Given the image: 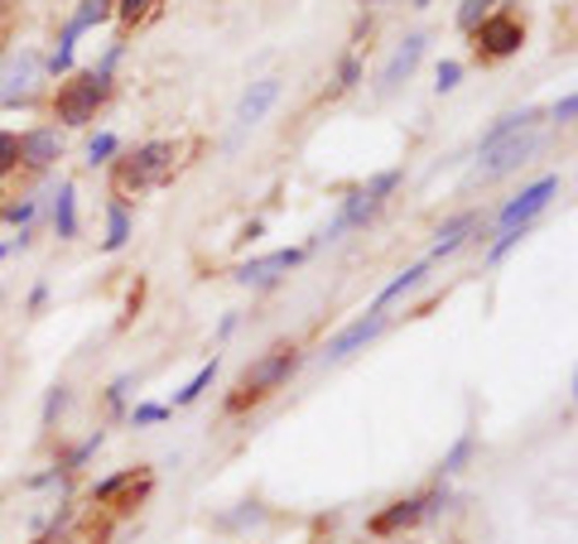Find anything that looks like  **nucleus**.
I'll list each match as a JSON object with an SVG mask.
<instances>
[{
    "instance_id": "f257e3e1",
    "label": "nucleus",
    "mask_w": 578,
    "mask_h": 544,
    "mask_svg": "<svg viewBox=\"0 0 578 544\" xmlns=\"http://www.w3.org/2000/svg\"><path fill=\"white\" fill-rule=\"evenodd\" d=\"M299 371V347H289V343H280V347H270L265 357H256L246 371H241V381H236V391L227 395V409L232 415H241V409H251V405H261L265 395H275L280 385L289 381Z\"/></svg>"
},
{
    "instance_id": "f03ea898",
    "label": "nucleus",
    "mask_w": 578,
    "mask_h": 544,
    "mask_svg": "<svg viewBox=\"0 0 578 544\" xmlns=\"http://www.w3.org/2000/svg\"><path fill=\"white\" fill-rule=\"evenodd\" d=\"M174 160H178L174 140H150V144H140L136 154H126V160L116 164L112 184H116L120 198H130V193H144V188L164 184V178L174 174Z\"/></svg>"
},
{
    "instance_id": "7ed1b4c3",
    "label": "nucleus",
    "mask_w": 578,
    "mask_h": 544,
    "mask_svg": "<svg viewBox=\"0 0 578 544\" xmlns=\"http://www.w3.org/2000/svg\"><path fill=\"white\" fill-rule=\"evenodd\" d=\"M395 188H401V169H385V174H377V178H371V184H361V188L352 193V198H347L343 208H337V217H333V222L319 232V241H337L343 232H352V227H367L371 217L381 212V202L391 198Z\"/></svg>"
},
{
    "instance_id": "20e7f679",
    "label": "nucleus",
    "mask_w": 578,
    "mask_h": 544,
    "mask_svg": "<svg viewBox=\"0 0 578 544\" xmlns=\"http://www.w3.org/2000/svg\"><path fill=\"white\" fill-rule=\"evenodd\" d=\"M106 96H112V78H102V72H78V78H68L63 88H58L54 116L63 120V126H88Z\"/></svg>"
},
{
    "instance_id": "39448f33",
    "label": "nucleus",
    "mask_w": 578,
    "mask_h": 544,
    "mask_svg": "<svg viewBox=\"0 0 578 544\" xmlns=\"http://www.w3.org/2000/svg\"><path fill=\"white\" fill-rule=\"evenodd\" d=\"M443 506H449V491H425V497H401V501H391L385 511H377L367 521V530L377 540H391V535H401V530H415L419 521H429V516H439Z\"/></svg>"
},
{
    "instance_id": "423d86ee",
    "label": "nucleus",
    "mask_w": 578,
    "mask_h": 544,
    "mask_svg": "<svg viewBox=\"0 0 578 544\" xmlns=\"http://www.w3.org/2000/svg\"><path fill=\"white\" fill-rule=\"evenodd\" d=\"M554 198H559V174H545V178H535L530 188L511 193V198L501 202V212H497V232H521V227L535 222Z\"/></svg>"
},
{
    "instance_id": "0eeeda50",
    "label": "nucleus",
    "mask_w": 578,
    "mask_h": 544,
    "mask_svg": "<svg viewBox=\"0 0 578 544\" xmlns=\"http://www.w3.org/2000/svg\"><path fill=\"white\" fill-rule=\"evenodd\" d=\"M39 82H44V58L34 54V48H20V54H10L5 68H0V106L34 102Z\"/></svg>"
},
{
    "instance_id": "6e6552de",
    "label": "nucleus",
    "mask_w": 578,
    "mask_h": 544,
    "mask_svg": "<svg viewBox=\"0 0 578 544\" xmlns=\"http://www.w3.org/2000/svg\"><path fill=\"white\" fill-rule=\"evenodd\" d=\"M540 150V130H525V136H511V140H497L487 150H477V184H492V178H506L516 174L521 164H530V154Z\"/></svg>"
},
{
    "instance_id": "1a4fd4ad",
    "label": "nucleus",
    "mask_w": 578,
    "mask_h": 544,
    "mask_svg": "<svg viewBox=\"0 0 578 544\" xmlns=\"http://www.w3.org/2000/svg\"><path fill=\"white\" fill-rule=\"evenodd\" d=\"M473 39H477L482 58H511V54H521V44H525V24L516 15H487L473 30Z\"/></svg>"
},
{
    "instance_id": "9d476101",
    "label": "nucleus",
    "mask_w": 578,
    "mask_h": 544,
    "mask_svg": "<svg viewBox=\"0 0 578 544\" xmlns=\"http://www.w3.org/2000/svg\"><path fill=\"white\" fill-rule=\"evenodd\" d=\"M144 491H150V473H144V467H126V473H112V477L92 482L88 501L92 506H120V511H130Z\"/></svg>"
},
{
    "instance_id": "9b49d317",
    "label": "nucleus",
    "mask_w": 578,
    "mask_h": 544,
    "mask_svg": "<svg viewBox=\"0 0 578 544\" xmlns=\"http://www.w3.org/2000/svg\"><path fill=\"white\" fill-rule=\"evenodd\" d=\"M304 261V246H285V251H270V256H256L246 265H236V285L246 289H270L275 280H285L294 265Z\"/></svg>"
},
{
    "instance_id": "f8f14e48",
    "label": "nucleus",
    "mask_w": 578,
    "mask_h": 544,
    "mask_svg": "<svg viewBox=\"0 0 578 544\" xmlns=\"http://www.w3.org/2000/svg\"><path fill=\"white\" fill-rule=\"evenodd\" d=\"M381 328H385V313H371L367 309V319H352L343 333L328 337V347H323V361H347L352 352H361L371 337H381Z\"/></svg>"
},
{
    "instance_id": "ddd939ff",
    "label": "nucleus",
    "mask_w": 578,
    "mask_h": 544,
    "mask_svg": "<svg viewBox=\"0 0 578 544\" xmlns=\"http://www.w3.org/2000/svg\"><path fill=\"white\" fill-rule=\"evenodd\" d=\"M58 160H63V136L48 126H34L20 136V164L34 169V174H44V169H54Z\"/></svg>"
},
{
    "instance_id": "4468645a",
    "label": "nucleus",
    "mask_w": 578,
    "mask_h": 544,
    "mask_svg": "<svg viewBox=\"0 0 578 544\" xmlns=\"http://www.w3.org/2000/svg\"><path fill=\"white\" fill-rule=\"evenodd\" d=\"M280 102V78H256L236 102V130H251L270 116V106Z\"/></svg>"
},
{
    "instance_id": "2eb2a0df",
    "label": "nucleus",
    "mask_w": 578,
    "mask_h": 544,
    "mask_svg": "<svg viewBox=\"0 0 578 544\" xmlns=\"http://www.w3.org/2000/svg\"><path fill=\"white\" fill-rule=\"evenodd\" d=\"M425 48H429V39H425V34H405V44L395 48V54H391V63L381 68V82H377V88H381V92H395V88H401V82L409 78V72L419 68V58H425Z\"/></svg>"
},
{
    "instance_id": "dca6fc26",
    "label": "nucleus",
    "mask_w": 578,
    "mask_h": 544,
    "mask_svg": "<svg viewBox=\"0 0 578 544\" xmlns=\"http://www.w3.org/2000/svg\"><path fill=\"white\" fill-rule=\"evenodd\" d=\"M525 130H540V112H535V106H521V112L497 116L487 130H482L477 150H487V144H497V140H511V136H525Z\"/></svg>"
},
{
    "instance_id": "f3484780",
    "label": "nucleus",
    "mask_w": 578,
    "mask_h": 544,
    "mask_svg": "<svg viewBox=\"0 0 578 544\" xmlns=\"http://www.w3.org/2000/svg\"><path fill=\"white\" fill-rule=\"evenodd\" d=\"M477 232V212H458L449 217V222L439 227V241H434V251H429V261H443V256H453L458 246H463L467 236Z\"/></svg>"
},
{
    "instance_id": "a211bd4d",
    "label": "nucleus",
    "mask_w": 578,
    "mask_h": 544,
    "mask_svg": "<svg viewBox=\"0 0 578 544\" xmlns=\"http://www.w3.org/2000/svg\"><path fill=\"white\" fill-rule=\"evenodd\" d=\"M425 275H429V261H419V265H409V270H401V275H395V280H391V285H385L381 294H377V304H371V313H385V309L395 304V299H401V294H409V289H415L419 280H425Z\"/></svg>"
},
{
    "instance_id": "6ab92c4d",
    "label": "nucleus",
    "mask_w": 578,
    "mask_h": 544,
    "mask_svg": "<svg viewBox=\"0 0 578 544\" xmlns=\"http://www.w3.org/2000/svg\"><path fill=\"white\" fill-rule=\"evenodd\" d=\"M54 232L72 241L78 236V188L72 184H58V198H54Z\"/></svg>"
},
{
    "instance_id": "aec40b11",
    "label": "nucleus",
    "mask_w": 578,
    "mask_h": 544,
    "mask_svg": "<svg viewBox=\"0 0 578 544\" xmlns=\"http://www.w3.org/2000/svg\"><path fill=\"white\" fill-rule=\"evenodd\" d=\"M130 241V208L126 202H112L106 208V236H102V251H120Z\"/></svg>"
},
{
    "instance_id": "412c9836",
    "label": "nucleus",
    "mask_w": 578,
    "mask_h": 544,
    "mask_svg": "<svg viewBox=\"0 0 578 544\" xmlns=\"http://www.w3.org/2000/svg\"><path fill=\"white\" fill-rule=\"evenodd\" d=\"M212 381H217V357H212V361H203V367L184 381V391L174 395V405H198V401H203V391H208Z\"/></svg>"
},
{
    "instance_id": "4be33fe9",
    "label": "nucleus",
    "mask_w": 578,
    "mask_h": 544,
    "mask_svg": "<svg viewBox=\"0 0 578 544\" xmlns=\"http://www.w3.org/2000/svg\"><path fill=\"white\" fill-rule=\"evenodd\" d=\"M473 449H477V433L473 429H463L458 433V443L449 453H443V463H439V477H453V473H463L467 467V458H473Z\"/></svg>"
},
{
    "instance_id": "5701e85b",
    "label": "nucleus",
    "mask_w": 578,
    "mask_h": 544,
    "mask_svg": "<svg viewBox=\"0 0 578 544\" xmlns=\"http://www.w3.org/2000/svg\"><path fill=\"white\" fill-rule=\"evenodd\" d=\"M102 443H106V433H102V429H96V433H88V439H82L78 449H72V453L63 458V463H58V467H63V477H72V473H78V467H88V463H92V453L102 449Z\"/></svg>"
},
{
    "instance_id": "b1692460",
    "label": "nucleus",
    "mask_w": 578,
    "mask_h": 544,
    "mask_svg": "<svg viewBox=\"0 0 578 544\" xmlns=\"http://www.w3.org/2000/svg\"><path fill=\"white\" fill-rule=\"evenodd\" d=\"M120 150V144H116V136H112V130H102V136H92L88 140V164L96 169V164H112V154Z\"/></svg>"
},
{
    "instance_id": "393cba45",
    "label": "nucleus",
    "mask_w": 578,
    "mask_h": 544,
    "mask_svg": "<svg viewBox=\"0 0 578 544\" xmlns=\"http://www.w3.org/2000/svg\"><path fill=\"white\" fill-rule=\"evenodd\" d=\"M487 10H492V0H463V5H458V30L473 34L477 24L487 20Z\"/></svg>"
},
{
    "instance_id": "a878e982",
    "label": "nucleus",
    "mask_w": 578,
    "mask_h": 544,
    "mask_svg": "<svg viewBox=\"0 0 578 544\" xmlns=\"http://www.w3.org/2000/svg\"><path fill=\"white\" fill-rule=\"evenodd\" d=\"M63 409H68V385L58 381L54 391H48V401H44V415H39V425H44V429H54V419L63 415Z\"/></svg>"
},
{
    "instance_id": "bb28decb",
    "label": "nucleus",
    "mask_w": 578,
    "mask_h": 544,
    "mask_svg": "<svg viewBox=\"0 0 578 544\" xmlns=\"http://www.w3.org/2000/svg\"><path fill=\"white\" fill-rule=\"evenodd\" d=\"M15 169H20V136L0 130V174H15Z\"/></svg>"
},
{
    "instance_id": "cd10ccee",
    "label": "nucleus",
    "mask_w": 578,
    "mask_h": 544,
    "mask_svg": "<svg viewBox=\"0 0 578 544\" xmlns=\"http://www.w3.org/2000/svg\"><path fill=\"white\" fill-rule=\"evenodd\" d=\"M34 212H39V202H34V198H20V202H5V208H0V217H5V222H15L20 232L34 222Z\"/></svg>"
},
{
    "instance_id": "c85d7f7f",
    "label": "nucleus",
    "mask_w": 578,
    "mask_h": 544,
    "mask_svg": "<svg viewBox=\"0 0 578 544\" xmlns=\"http://www.w3.org/2000/svg\"><path fill=\"white\" fill-rule=\"evenodd\" d=\"M164 419H169V405H150V401H144V405H136V409H130V425H136V429L164 425Z\"/></svg>"
},
{
    "instance_id": "c756f323",
    "label": "nucleus",
    "mask_w": 578,
    "mask_h": 544,
    "mask_svg": "<svg viewBox=\"0 0 578 544\" xmlns=\"http://www.w3.org/2000/svg\"><path fill=\"white\" fill-rule=\"evenodd\" d=\"M525 232H530V227H521V232H497V246L487 251V261H492V265H497V261H506V256H511V251L525 241Z\"/></svg>"
},
{
    "instance_id": "7c9ffc66",
    "label": "nucleus",
    "mask_w": 578,
    "mask_h": 544,
    "mask_svg": "<svg viewBox=\"0 0 578 544\" xmlns=\"http://www.w3.org/2000/svg\"><path fill=\"white\" fill-rule=\"evenodd\" d=\"M357 82H361V58L347 54L343 63H337V92H352Z\"/></svg>"
},
{
    "instance_id": "2f4dec72",
    "label": "nucleus",
    "mask_w": 578,
    "mask_h": 544,
    "mask_svg": "<svg viewBox=\"0 0 578 544\" xmlns=\"http://www.w3.org/2000/svg\"><path fill=\"white\" fill-rule=\"evenodd\" d=\"M458 82H463V63H439V72H434V88H439V92H453Z\"/></svg>"
},
{
    "instance_id": "473e14b6",
    "label": "nucleus",
    "mask_w": 578,
    "mask_h": 544,
    "mask_svg": "<svg viewBox=\"0 0 578 544\" xmlns=\"http://www.w3.org/2000/svg\"><path fill=\"white\" fill-rule=\"evenodd\" d=\"M550 116H554V120H559V126H569V120L578 116V96H574V92H564V96H559V102H554V112H550Z\"/></svg>"
},
{
    "instance_id": "72a5a7b5",
    "label": "nucleus",
    "mask_w": 578,
    "mask_h": 544,
    "mask_svg": "<svg viewBox=\"0 0 578 544\" xmlns=\"http://www.w3.org/2000/svg\"><path fill=\"white\" fill-rule=\"evenodd\" d=\"M126 395H130V377H116L112 385H106V405L112 409H126Z\"/></svg>"
},
{
    "instance_id": "f704fd0d",
    "label": "nucleus",
    "mask_w": 578,
    "mask_h": 544,
    "mask_svg": "<svg viewBox=\"0 0 578 544\" xmlns=\"http://www.w3.org/2000/svg\"><path fill=\"white\" fill-rule=\"evenodd\" d=\"M144 10H150V0H116V15H120V20H130V24H136V20L144 15Z\"/></svg>"
},
{
    "instance_id": "c9c22d12",
    "label": "nucleus",
    "mask_w": 578,
    "mask_h": 544,
    "mask_svg": "<svg viewBox=\"0 0 578 544\" xmlns=\"http://www.w3.org/2000/svg\"><path fill=\"white\" fill-rule=\"evenodd\" d=\"M63 521H68V511L58 516V521H54V530H48V535H39L34 544H82V540H68V535H63Z\"/></svg>"
},
{
    "instance_id": "e433bc0d",
    "label": "nucleus",
    "mask_w": 578,
    "mask_h": 544,
    "mask_svg": "<svg viewBox=\"0 0 578 544\" xmlns=\"http://www.w3.org/2000/svg\"><path fill=\"white\" fill-rule=\"evenodd\" d=\"M44 304H48V285H34V289H30V309L39 313Z\"/></svg>"
},
{
    "instance_id": "4c0bfd02",
    "label": "nucleus",
    "mask_w": 578,
    "mask_h": 544,
    "mask_svg": "<svg viewBox=\"0 0 578 544\" xmlns=\"http://www.w3.org/2000/svg\"><path fill=\"white\" fill-rule=\"evenodd\" d=\"M232 328H236V313H227V319L217 323V337H232Z\"/></svg>"
},
{
    "instance_id": "58836bf2",
    "label": "nucleus",
    "mask_w": 578,
    "mask_h": 544,
    "mask_svg": "<svg viewBox=\"0 0 578 544\" xmlns=\"http://www.w3.org/2000/svg\"><path fill=\"white\" fill-rule=\"evenodd\" d=\"M10 251H15V246H0V261H5V256H10Z\"/></svg>"
},
{
    "instance_id": "ea45409f",
    "label": "nucleus",
    "mask_w": 578,
    "mask_h": 544,
    "mask_svg": "<svg viewBox=\"0 0 578 544\" xmlns=\"http://www.w3.org/2000/svg\"><path fill=\"white\" fill-rule=\"evenodd\" d=\"M415 5H419V10H425V5H434V0H415Z\"/></svg>"
},
{
    "instance_id": "a19ab883",
    "label": "nucleus",
    "mask_w": 578,
    "mask_h": 544,
    "mask_svg": "<svg viewBox=\"0 0 578 544\" xmlns=\"http://www.w3.org/2000/svg\"><path fill=\"white\" fill-rule=\"evenodd\" d=\"M367 5H377V0H367Z\"/></svg>"
}]
</instances>
